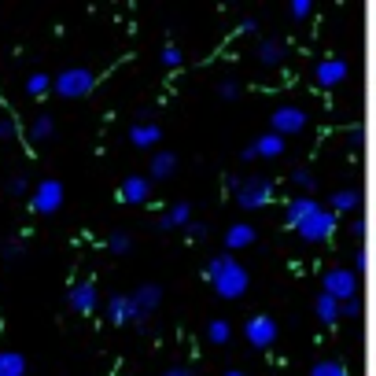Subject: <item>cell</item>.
<instances>
[{
	"label": "cell",
	"instance_id": "obj_1",
	"mask_svg": "<svg viewBox=\"0 0 376 376\" xmlns=\"http://www.w3.org/2000/svg\"><path fill=\"white\" fill-rule=\"evenodd\" d=\"M284 221H288V225H292L306 243H321V240H328L332 233H336V214H332V207H321L317 199H310V195L288 199Z\"/></svg>",
	"mask_w": 376,
	"mask_h": 376
},
{
	"label": "cell",
	"instance_id": "obj_2",
	"mask_svg": "<svg viewBox=\"0 0 376 376\" xmlns=\"http://www.w3.org/2000/svg\"><path fill=\"white\" fill-rule=\"evenodd\" d=\"M207 280L218 292V299H243L248 295V288H251L248 270H243L236 258H229V255H218V258L207 262Z\"/></svg>",
	"mask_w": 376,
	"mask_h": 376
},
{
	"label": "cell",
	"instance_id": "obj_3",
	"mask_svg": "<svg viewBox=\"0 0 376 376\" xmlns=\"http://www.w3.org/2000/svg\"><path fill=\"white\" fill-rule=\"evenodd\" d=\"M229 188L236 195V203L243 210H258L273 199V181L262 173H251V177H229Z\"/></svg>",
	"mask_w": 376,
	"mask_h": 376
},
{
	"label": "cell",
	"instance_id": "obj_4",
	"mask_svg": "<svg viewBox=\"0 0 376 376\" xmlns=\"http://www.w3.org/2000/svg\"><path fill=\"white\" fill-rule=\"evenodd\" d=\"M52 88H56V96H63V100H81V96H88L96 88V74L85 71V66H66V71H59L52 78Z\"/></svg>",
	"mask_w": 376,
	"mask_h": 376
},
{
	"label": "cell",
	"instance_id": "obj_5",
	"mask_svg": "<svg viewBox=\"0 0 376 376\" xmlns=\"http://www.w3.org/2000/svg\"><path fill=\"white\" fill-rule=\"evenodd\" d=\"M103 310H107V321L115 325V328H137V332L148 328V314L137 306V299H133V295H111Z\"/></svg>",
	"mask_w": 376,
	"mask_h": 376
},
{
	"label": "cell",
	"instance_id": "obj_6",
	"mask_svg": "<svg viewBox=\"0 0 376 376\" xmlns=\"http://www.w3.org/2000/svg\"><path fill=\"white\" fill-rule=\"evenodd\" d=\"M310 122V115L299 107V103H280L273 107V115H270V133H277V137H295V133H303Z\"/></svg>",
	"mask_w": 376,
	"mask_h": 376
},
{
	"label": "cell",
	"instance_id": "obj_7",
	"mask_svg": "<svg viewBox=\"0 0 376 376\" xmlns=\"http://www.w3.org/2000/svg\"><path fill=\"white\" fill-rule=\"evenodd\" d=\"M63 199H66L63 181H56V177H44V181L30 192V210H34V214H56V210L63 207Z\"/></svg>",
	"mask_w": 376,
	"mask_h": 376
},
{
	"label": "cell",
	"instance_id": "obj_8",
	"mask_svg": "<svg viewBox=\"0 0 376 376\" xmlns=\"http://www.w3.org/2000/svg\"><path fill=\"white\" fill-rule=\"evenodd\" d=\"M277 336H280V325L270 314H251L248 321H243V340H248L251 347H258V350L273 347Z\"/></svg>",
	"mask_w": 376,
	"mask_h": 376
},
{
	"label": "cell",
	"instance_id": "obj_9",
	"mask_svg": "<svg viewBox=\"0 0 376 376\" xmlns=\"http://www.w3.org/2000/svg\"><path fill=\"white\" fill-rule=\"evenodd\" d=\"M321 288L332 295V299H340V303H350L354 295H358V273H350V270H328Z\"/></svg>",
	"mask_w": 376,
	"mask_h": 376
},
{
	"label": "cell",
	"instance_id": "obj_10",
	"mask_svg": "<svg viewBox=\"0 0 376 376\" xmlns=\"http://www.w3.org/2000/svg\"><path fill=\"white\" fill-rule=\"evenodd\" d=\"M100 303V292H96V280H74L71 288H66V306L74 310V314H93Z\"/></svg>",
	"mask_w": 376,
	"mask_h": 376
},
{
	"label": "cell",
	"instance_id": "obj_11",
	"mask_svg": "<svg viewBox=\"0 0 376 376\" xmlns=\"http://www.w3.org/2000/svg\"><path fill=\"white\" fill-rule=\"evenodd\" d=\"M118 199H122L126 207H141V203H148V199H151V177H141V173L126 177V181L118 185Z\"/></svg>",
	"mask_w": 376,
	"mask_h": 376
},
{
	"label": "cell",
	"instance_id": "obj_12",
	"mask_svg": "<svg viewBox=\"0 0 376 376\" xmlns=\"http://www.w3.org/2000/svg\"><path fill=\"white\" fill-rule=\"evenodd\" d=\"M347 74H350L347 59H321V63L314 66V78H317L321 88H336L340 81H347Z\"/></svg>",
	"mask_w": 376,
	"mask_h": 376
},
{
	"label": "cell",
	"instance_id": "obj_13",
	"mask_svg": "<svg viewBox=\"0 0 376 376\" xmlns=\"http://www.w3.org/2000/svg\"><path fill=\"white\" fill-rule=\"evenodd\" d=\"M255 240H258V229L248 225V221H236V225L225 229V248L229 251H243V248H251Z\"/></svg>",
	"mask_w": 376,
	"mask_h": 376
},
{
	"label": "cell",
	"instance_id": "obj_14",
	"mask_svg": "<svg viewBox=\"0 0 376 376\" xmlns=\"http://www.w3.org/2000/svg\"><path fill=\"white\" fill-rule=\"evenodd\" d=\"M251 148H255V159H280L284 148H288V141L277 137V133H262V137L251 141Z\"/></svg>",
	"mask_w": 376,
	"mask_h": 376
},
{
	"label": "cell",
	"instance_id": "obj_15",
	"mask_svg": "<svg viewBox=\"0 0 376 376\" xmlns=\"http://www.w3.org/2000/svg\"><path fill=\"white\" fill-rule=\"evenodd\" d=\"M159 141H163V129L155 126V122H137V126L129 129V144L133 148H155Z\"/></svg>",
	"mask_w": 376,
	"mask_h": 376
},
{
	"label": "cell",
	"instance_id": "obj_16",
	"mask_svg": "<svg viewBox=\"0 0 376 376\" xmlns=\"http://www.w3.org/2000/svg\"><path fill=\"white\" fill-rule=\"evenodd\" d=\"M284 56H288V49H284L280 37H262L258 41V63L262 66H280Z\"/></svg>",
	"mask_w": 376,
	"mask_h": 376
},
{
	"label": "cell",
	"instance_id": "obj_17",
	"mask_svg": "<svg viewBox=\"0 0 376 376\" xmlns=\"http://www.w3.org/2000/svg\"><path fill=\"white\" fill-rule=\"evenodd\" d=\"M133 299H137V306L144 310V314H155V310L163 306V288L155 280H148V284H141L137 292H133Z\"/></svg>",
	"mask_w": 376,
	"mask_h": 376
},
{
	"label": "cell",
	"instance_id": "obj_18",
	"mask_svg": "<svg viewBox=\"0 0 376 376\" xmlns=\"http://www.w3.org/2000/svg\"><path fill=\"white\" fill-rule=\"evenodd\" d=\"M148 170H151V181H166V177L177 173V155L173 151H155Z\"/></svg>",
	"mask_w": 376,
	"mask_h": 376
},
{
	"label": "cell",
	"instance_id": "obj_19",
	"mask_svg": "<svg viewBox=\"0 0 376 376\" xmlns=\"http://www.w3.org/2000/svg\"><path fill=\"white\" fill-rule=\"evenodd\" d=\"M340 306H343L340 299H332L328 292H321V295L314 299V314H317L321 325H336V321H340Z\"/></svg>",
	"mask_w": 376,
	"mask_h": 376
},
{
	"label": "cell",
	"instance_id": "obj_20",
	"mask_svg": "<svg viewBox=\"0 0 376 376\" xmlns=\"http://www.w3.org/2000/svg\"><path fill=\"white\" fill-rule=\"evenodd\" d=\"M0 376H26V358L19 350H0Z\"/></svg>",
	"mask_w": 376,
	"mask_h": 376
},
{
	"label": "cell",
	"instance_id": "obj_21",
	"mask_svg": "<svg viewBox=\"0 0 376 376\" xmlns=\"http://www.w3.org/2000/svg\"><path fill=\"white\" fill-rule=\"evenodd\" d=\"M358 203H362V192L358 188H340L336 195H332V214H343V210H358Z\"/></svg>",
	"mask_w": 376,
	"mask_h": 376
},
{
	"label": "cell",
	"instance_id": "obj_22",
	"mask_svg": "<svg viewBox=\"0 0 376 376\" xmlns=\"http://www.w3.org/2000/svg\"><path fill=\"white\" fill-rule=\"evenodd\" d=\"M207 340H210L214 347L229 343V340H233V325H229L225 317H210V321H207Z\"/></svg>",
	"mask_w": 376,
	"mask_h": 376
},
{
	"label": "cell",
	"instance_id": "obj_23",
	"mask_svg": "<svg viewBox=\"0 0 376 376\" xmlns=\"http://www.w3.org/2000/svg\"><path fill=\"white\" fill-rule=\"evenodd\" d=\"M30 137L41 144V141H52L56 137V118L52 115H37L34 118V126H30Z\"/></svg>",
	"mask_w": 376,
	"mask_h": 376
},
{
	"label": "cell",
	"instance_id": "obj_24",
	"mask_svg": "<svg viewBox=\"0 0 376 376\" xmlns=\"http://www.w3.org/2000/svg\"><path fill=\"white\" fill-rule=\"evenodd\" d=\"M26 93H30L34 100L49 96V93H52V78H49V74H41V71H37V74H30V78H26Z\"/></svg>",
	"mask_w": 376,
	"mask_h": 376
},
{
	"label": "cell",
	"instance_id": "obj_25",
	"mask_svg": "<svg viewBox=\"0 0 376 376\" xmlns=\"http://www.w3.org/2000/svg\"><path fill=\"white\" fill-rule=\"evenodd\" d=\"M166 218H170V229H188L192 225V207L188 203H173L166 210Z\"/></svg>",
	"mask_w": 376,
	"mask_h": 376
},
{
	"label": "cell",
	"instance_id": "obj_26",
	"mask_svg": "<svg viewBox=\"0 0 376 376\" xmlns=\"http://www.w3.org/2000/svg\"><path fill=\"white\" fill-rule=\"evenodd\" d=\"M159 59H163V66H170V71H177V66L185 63V52L177 49L173 41H166V44H163V52H159Z\"/></svg>",
	"mask_w": 376,
	"mask_h": 376
},
{
	"label": "cell",
	"instance_id": "obj_27",
	"mask_svg": "<svg viewBox=\"0 0 376 376\" xmlns=\"http://www.w3.org/2000/svg\"><path fill=\"white\" fill-rule=\"evenodd\" d=\"M107 248H111V255H129V248H133V240H129V233H111V240H107Z\"/></svg>",
	"mask_w": 376,
	"mask_h": 376
},
{
	"label": "cell",
	"instance_id": "obj_28",
	"mask_svg": "<svg viewBox=\"0 0 376 376\" xmlns=\"http://www.w3.org/2000/svg\"><path fill=\"white\" fill-rule=\"evenodd\" d=\"M310 376H347V369H343V362H317L314 369H310Z\"/></svg>",
	"mask_w": 376,
	"mask_h": 376
},
{
	"label": "cell",
	"instance_id": "obj_29",
	"mask_svg": "<svg viewBox=\"0 0 376 376\" xmlns=\"http://www.w3.org/2000/svg\"><path fill=\"white\" fill-rule=\"evenodd\" d=\"M240 93H243L240 81H233V78H221V81H218V96H221V100H240Z\"/></svg>",
	"mask_w": 376,
	"mask_h": 376
},
{
	"label": "cell",
	"instance_id": "obj_30",
	"mask_svg": "<svg viewBox=\"0 0 376 376\" xmlns=\"http://www.w3.org/2000/svg\"><path fill=\"white\" fill-rule=\"evenodd\" d=\"M22 255H26V248H22L19 240H8L4 248H0V258H4V262H19Z\"/></svg>",
	"mask_w": 376,
	"mask_h": 376
},
{
	"label": "cell",
	"instance_id": "obj_31",
	"mask_svg": "<svg viewBox=\"0 0 376 376\" xmlns=\"http://www.w3.org/2000/svg\"><path fill=\"white\" fill-rule=\"evenodd\" d=\"M292 181H295V185H299L303 192H310V188H314V185H317V177H314V173H310L306 166H299V170L292 173Z\"/></svg>",
	"mask_w": 376,
	"mask_h": 376
},
{
	"label": "cell",
	"instance_id": "obj_32",
	"mask_svg": "<svg viewBox=\"0 0 376 376\" xmlns=\"http://www.w3.org/2000/svg\"><path fill=\"white\" fill-rule=\"evenodd\" d=\"M8 192H11V195H26V192H30V181H26V173H15L11 181H8Z\"/></svg>",
	"mask_w": 376,
	"mask_h": 376
},
{
	"label": "cell",
	"instance_id": "obj_33",
	"mask_svg": "<svg viewBox=\"0 0 376 376\" xmlns=\"http://www.w3.org/2000/svg\"><path fill=\"white\" fill-rule=\"evenodd\" d=\"M185 233H188V240H207L210 236V225H207V221H192Z\"/></svg>",
	"mask_w": 376,
	"mask_h": 376
},
{
	"label": "cell",
	"instance_id": "obj_34",
	"mask_svg": "<svg viewBox=\"0 0 376 376\" xmlns=\"http://www.w3.org/2000/svg\"><path fill=\"white\" fill-rule=\"evenodd\" d=\"M288 11H292L295 19H306L310 11H314V4H310V0H292V4H288Z\"/></svg>",
	"mask_w": 376,
	"mask_h": 376
},
{
	"label": "cell",
	"instance_id": "obj_35",
	"mask_svg": "<svg viewBox=\"0 0 376 376\" xmlns=\"http://www.w3.org/2000/svg\"><path fill=\"white\" fill-rule=\"evenodd\" d=\"M255 30H258V19H251V15L240 19V34H255Z\"/></svg>",
	"mask_w": 376,
	"mask_h": 376
},
{
	"label": "cell",
	"instance_id": "obj_36",
	"mask_svg": "<svg viewBox=\"0 0 376 376\" xmlns=\"http://www.w3.org/2000/svg\"><path fill=\"white\" fill-rule=\"evenodd\" d=\"M163 376H192V369H188V365H173V369H166Z\"/></svg>",
	"mask_w": 376,
	"mask_h": 376
},
{
	"label": "cell",
	"instance_id": "obj_37",
	"mask_svg": "<svg viewBox=\"0 0 376 376\" xmlns=\"http://www.w3.org/2000/svg\"><path fill=\"white\" fill-rule=\"evenodd\" d=\"M240 163H255V148H251V144L240 148Z\"/></svg>",
	"mask_w": 376,
	"mask_h": 376
},
{
	"label": "cell",
	"instance_id": "obj_38",
	"mask_svg": "<svg viewBox=\"0 0 376 376\" xmlns=\"http://www.w3.org/2000/svg\"><path fill=\"white\" fill-rule=\"evenodd\" d=\"M155 229H159V233H170V218L159 214V218H155Z\"/></svg>",
	"mask_w": 376,
	"mask_h": 376
},
{
	"label": "cell",
	"instance_id": "obj_39",
	"mask_svg": "<svg viewBox=\"0 0 376 376\" xmlns=\"http://www.w3.org/2000/svg\"><path fill=\"white\" fill-rule=\"evenodd\" d=\"M225 376H248V372H240V369H229V372H225Z\"/></svg>",
	"mask_w": 376,
	"mask_h": 376
},
{
	"label": "cell",
	"instance_id": "obj_40",
	"mask_svg": "<svg viewBox=\"0 0 376 376\" xmlns=\"http://www.w3.org/2000/svg\"><path fill=\"white\" fill-rule=\"evenodd\" d=\"M0 141H4V129H0Z\"/></svg>",
	"mask_w": 376,
	"mask_h": 376
}]
</instances>
